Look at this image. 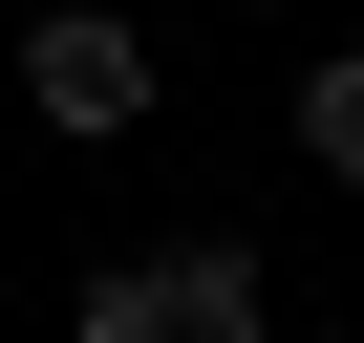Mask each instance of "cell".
I'll use <instances>...</instances> for the list:
<instances>
[{
    "mask_svg": "<svg viewBox=\"0 0 364 343\" xmlns=\"http://www.w3.org/2000/svg\"><path fill=\"white\" fill-rule=\"evenodd\" d=\"M22 129H65V150L150 129V22H129V0H43V22H22Z\"/></svg>",
    "mask_w": 364,
    "mask_h": 343,
    "instance_id": "cell-1",
    "label": "cell"
},
{
    "mask_svg": "<svg viewBox=\"0 0 364 343\" xmlns=\"http://www.w3.org/2000/svg\"><path fill=\"white\" fill-rule=\"evenodd\" d=\"M150 322H171V343H257V322H279L257 236H171V258H150Z\"/></svg>",
    "mask_w": 364,
    "mask_h": 343,
    "instance_id": "cell-2",
    "label": "cell"
},
{
    "mask_svg": "<svg viewBox=\"0 0 364 343\" xmlns=\"http://www.w3.org/2000/svg\"><path fill=\"white\" fill-rule=\"evenodd\" d=\"M300 172H321V194H364V43L300 65Z\"/></svg>",
    "mask_w": 364,
    "mask_h": 343,
    "instance_id": "cell-3",
    "label": "cell"
},
{
    "mask_svg": "<svg viewBox=\"0 0 364 343\" xmlns=\"http://www.w3.org/2000/svg\"><path fill=\"white\" fill-rule=\"evenodd\" d=\"M65 343H171V322H150V258H107V279L65 300Z\"/></svg>",
    "mask_w": 364,
    "mask_h": 343,
    "instance_id": "cell-4",
    "label": "cell"
}]
</instances>
